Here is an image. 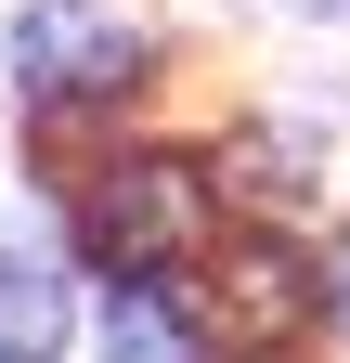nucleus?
Listing matches in <instances>:
<instances>
[{
  "mask_svg": "<svg viewBox=\"0 0 350 363\" xmlns=\"http://www.w3.org/2000/svg\"><path fill=\"white\" fill-rule=\"evenodd\" d=\"M78 234H91V259L117 272V286H156V272L208 259V169H182V156H117L91 195H78Z\"/></svg>",
  "mask_w": 350,
  "mask_h": 363,
  "instance_id": "obj_1",
  "label": "nucleus"
},
{
  "mask_svg": "<svg viewBox=\"0 0 350 363\" xmlns=\"http://www.w3.org/2000/svg\"><path fill=\"white\" fill-rule=\"evenodd\" d=\"M312 311H324L312 259L247 234V247L208 259V286H195V350L208 363H298V350H312Z\"/></svg>",
  "mask_w": 350,
  "mask_h": 363,
  "instance_id": "obj_2",
  "label": "nucleus"
},
{
  "mask_svg": "<svg viewBox=\"0 0 350 363\" xmlns=\"http://www.w3.org/2000/svg\"><path fill=\"white\" fill-rule=\"evenodd\" d=\"M0 65H13V91H26V104H91V91H130L143 39H130L104 0H26Z\"/></svg>",
  "mask_w": 350,
  "mask_h": 363,
  "instance_id": "obj_3",
  "label": "nucleus"
},
{
  "mask_svg": "<svg viewBox=\"0 0 350 363\" xmlns=\"http://www.w3.org/2000/svg\"><path fill=\"white\" fill-rule=\"evenodd\" d=\"M65 286L39 259H0V363H65Z\"/></svg>",
  "mask_w": 350,
  "mask_h": 363,
  "instance_id": "obj_4",
  "label": "nucleus"
},
{
  "mask_svg": "<svg viewBox=\"0 0 350 363\" xmlns=\"http://www.w3.org/2000/svg\"><path fill=\"white\" fill-rule=\"evenodd\" d=\"M104 363H195V337H182V325H169V311H156L143 286H130V298L104 311Z\"/></svg>",
  "mask_w": 350,
  "mask_h": 363,
  "instance_id": "obj_5",
  "label": "nucleus"
},
{
  "mask_svg": "<svg viewBox=\"0 0 350 363\" xmlns=\"http://www.w3.org/2000/svg\"><path fill=\"white\" fill-rule=\"evenodd\" d=\"M324 311H337V325H350V247L324 259Z\"/></svg>",
  "mask_w": 350,
  "mask_h": 363,
  "instance_id": "obj_6",
  "label": "nucleus"
}]
</instances>
